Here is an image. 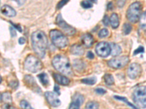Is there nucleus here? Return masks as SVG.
<instances>
[{
	"instance_id": "nucleus-12",
	"label": "nucleus",
	"mask_w": 146,
	"mask_h": 109,
	"mask_svg": "<svg viewBox=\"0 0 146 109\" xmlns=\"http://www.w3.org/2000/svg\"><path fill=\"white\" fill-rule=\"evenodd\" d=\"M1 12L4 15L7 17H15L16 15V12L14 10L13 8H12L11 7H10L9 5H4L1 7Z\"/></svg>"
},
{
	"instance_id": "nucleus-20",
	"label": "nucleus",
	"mask_w": 146,
	"mask_h": 109,
	"mask_svg": "<svg viewBox=\"0 0 146 109\" xmlns=\"http://www.w3.org/2000/svg\"><path fill=\"white\" fill-rule=\"evenodd\" d=\"M2 100L5 102H7V104H10L12 102V96L10 93H5L2 95Z\"/></svg>"
},
{
	"instance_id": "nucleus-1",
	"label": "nucleus",
	"mask_w": 146,
	"mask_h": 109,
	"mask_svg": "<svg viewBox=\"0 0 146 109\" xmlns=\"http://www.w3.org/2000/svg\"><path fill=\"white\" fill-rule=\"evenodd\" d=\"M32 45L37 56L43 58L48 46V39L45 33L41 31L34 32L32 35Z\"/></svg>"
},
{
	"instance_id": "nucleus-2",
	"label": "nucleus",
	"mask_w": 146,
	"mask_h": 109,
	"mask_svg": "<svg viewBox=\"0 0 146 109\" xmlns=\"http://www.w3.org/2000/svg\"><path fill=\"white\" fill-rule=\"evenodd\" d=\"M53 66L58 71L65 75L72 74V68L69 59L63 54H58L53 59Z\"/></svg>"
},
{
	"instance_id": "nucleus-25",
	"label": "nucleus",
	"mask_w": 146,
	"mask_h": 109,
	"mask_svg": "<svg viewBox=\"0 0 146 109\" xmlns=\"http://www.w3.org/2000/svg\"><path fill=\"white\" fill-rule=\"evenodd\" d=\"M115 99L120 100L123 101V102H126V103H127V104L129 105V106H131V107L132 108H134V109H139V108H137L136 106H134V105H133L132 103H131V102H129V101H128V100L126 99V98H123V97H120V96H115Z\"/></svg>"
},
{
	"instance_id": "nucleus-8",
	"label": "nucleus",
	"mask_w": 146,
	"mask_h": 109,
	"mask_svg": "<svg viewBox=\"0 0 146 109\" xmlns=\"http://www.w3.org/2000/svg\"><path fill=\"white\" fill-rule=\"evenodd\" d=\"M96 53L99 56L106 58L111 53L110 45L109 43L105 42V41L100 42L96 47Z\"/></svg>"
},
{
	"instance_id": "nucleus-38",
	"label": "nucleus",
	"mask_w": 146,
	"mask_h": 109,
	"mask_svg": "<svg viewBox=\"0 0 146 109\" xmlns=\"http://www.w3.org/2000/svg\"><path fill=\"white\" fill-rule=\"evenodd\" d=\"M2 109H17V108H15L13 107V106H10V104H7V105H5V106L2 108Z\"/></svg>"
},
{
	"instance_id": "nucleus-36",
	"label": "nucleus",
	"mask_w": 146,
	"mask_h": 109,
	"mask_svg": "<svg viewBox=\"0 0 146 109\" xmlns=\"http://www.w3.org/2000/svg\"><path fill=\"white\" fill-rule=\"evenodd\" d=\"M10 35H11L12 37H14V36H16V31L14 28L13 27H10Z\"/></svg>"
},
{
	"instance_id": "nucleus-15",
	"label": "nucleus",
	"mask_w": 146,
	"mask_h": 109,
	"mask_svg": "<svg viewBox=\"0 0 146 109\" xmlns=\"http://www.w3.org/2000/svg\"><path fill=\"white\" fill-rule=\"evenodd\" d=\"M71 53L75 55H82L84 53V49L81 45H75L71 47Z\"/></svg>"
},
{
	"instance_id": "nucleus-17",
	"label": "nucleus",
	"mask_w": 146,
	"mask_h": 109,
	"mask_svg": "<svg viewBox=\"0 0 146 109\" xmlns=\"http://www.w3.org/2000/svg\"><path fill=\"white\" fill-rule=\"evenodd\" d=\"M110 48H111V53L110 54L113 56H118V54H120L121 53V48L117 44L115 43H111L110 44Z\"/></svg>"
},
{
	"instance_id": "nucleus-4",
	"label": "nucleus",
	"mask_w": 146,
	"mask_h": 109,
	"mask_svg": "<svg viewBox=\"0 0 146 109\" xmlns=\"http://www.w3.org/2000/svg\"><path fill=\"white\" fill-rule=\"evenodd\" d=\"M24 67L27 71L36 73L42 68V64L36 57L34 55H29L24 62Z\"/></svg>"
},
{
	"instance_id": "nucleus-44",
	"label": "nucleus",
	"mask_w": 146,
	"mask_h": 109,
	"mask_svg": "<svg viewBox=\"0 0 146 109\" xmlns=\"http://www.w3.org/2000/svg\"><path fill=\"white\" fill-rule=\"evenodd\" d=\"M2 82V76H0V83Z\"/></svg>"
},
{
	"instance_id": "nucleus-33",
	"label": "nucleus",
	"mask_w": 146,
	"mask_h": 109,
	"mask_svg": "<svg viewBox=\"0 0 146 109\" xmlns=\"http://www.w3.org/2000/svg\"><path fill=\"white\" fill-rule=\"evenodd\" d=\"M95 92L99 95H104L106 93V90L103 88H97V89H96Z\"/></svg>"
},
{
	"instance_id": "nucleus-30",
	"label": "nucleus",
	"mask_w": 146,
	"mask_h": 109,
	"mask_svg": "<svg viewBox=\"0 0 146 109\" xmlns=\"http://www.w3.org/2000/svg\"><path fill=\"white\" fill-rule=\"evenodd\" d=\"M80 105L78 102L72 101V102L70 104L69 109H80Z\"/></svg>"
},
{
	"instance_id": "nucleus-5",
	"label": "nucleus",
	"mask_w": 146,
	"mask_h": 109,
	"mask_svg": "<svg viewBox=\"0 0 146 109\" xmlns=\"http://www.w3.org/2000/svg\"><path fill=\"white\" fill-rule=\"evenodd\" d=\"M141 13V5L139 2H134L127 10V18L131 23H135L139 20Z\"/></svg>"
},
{
	"instance_id": "nucleus-18",
	"label": "nucleus",
	"mask_w": 146,
	"mask_h": 109,
	"mask_svg": "<svg viewBox=\"0 0 146 109\" xmlns=\"http://www.w3.org/2000/svg\"><path fill=\"white\" fill-rule=\"evenodd\" d=\"M38 78L40 81H41V83L43 84L44 86H47L48 84H49V79H48V75L45 74V73H42V74H40L38 75Z\"/></svg>"
},
{
	"instance_id": "nucleus-7",
	"label": "nucleus",
	"mask_w": 146,
	"mask_h": 109,
	"mask_svg": "<svg viewBox=\"0 0 146 109\" xmlns=\"http://www.w3.org/2000/svg\"><path fill=\"white\" fill-rule=\"evenodd\" d=\"M129 62V57L121 56L116 57V58H114L113 59L110 60L109 61H108V64L111 68L119 69V68H122L124 66H126Z\"/></svg>"
},
{
	"instance_id": "nucleus-40",
	"label": "nucleus",
	"mask_w": 146,
	"mask_h": 109,
	"mask_svg": "<svg viewBox=\"0 0 146 109\" xmlns=\"http://www.w3.org/2000/svg\"><path fill=\"white\" fill-rule=\"evenodd\" d=\"M19 43L21 44V45L24 44V43H25V39H24L23 37H21V38L19 39Z\"/></svg>"
},
{
	"instance_id": "nucleus-31",
	"label": "nucleus",
	"mask_w": 146,
	"mask_h": 109,
	"mask_svg": "<svg viewBox=\"0 0 146 109\" xmlns=\"http://www.w3.org/2000/svg\"><path fill=\"white\" fill-rule=\"evenodd\" d=\"M69 1H70V0H61V1L58 3V5H57L56 8L58 9V10L61 9L62 7H63L66 4H67V2H68Z\"/></svg>"
},
{
	"instance_id": "nucleus-42",
	"label": "nucleus",
	"mask_w": 146,
	"mask_h": 109,
	"mask_svg": "<svg viewBox=\"0 0 146 109\" xmlns=\"http://www.w3.org/2000/svg\"><path fill=\"white\" fill-rule=\"evenodd\" d=\"M54 88H55V91L56 90L57 92H58V94H59V91H58V89H59V88H58V87L56 85V86H55Z\"/></svg>"
},
{
	"instance_id": "nucleus-3",
	"label": "nucleus",
	"mask_w": 146,
	"mask_h": 109,
	"mask_svg": "<svg viewBox=\"0 0 146 109\" xmlns=\"http://www.w3.org/2000/svg\"><path fill=\"white\" fill-rule=\"evenodd\" d=\"M50 37L53 45L57 47L64 48L68 45V39L66 36L58 30L50 31Z\"/></svg>"
},
{
	"instance_id": "nucleus-43",
	"label": "nucleus",
	"mask_w": 146,
	"mask_h": 109,
	"mask_svg": "<svg viewBox=\"0 0 146 109\" xmlns=\"http://www.w3.org/2000/svg\"><path fill=\"white\" fill-rule=\"evenodd\" d=\"M88 1L91 2H94V3H95V2H97V0H88Z\"/></svg>"
},
{
	"instance_id": "nucleus-11",
	"label": "nucleus",
	"mask_w": 146,
	"mask_h": 109,
	"mask_svg": "<svg viewBox=\"0 0 146 109\" xmlns=\"http://www.w3.org/2000/svg\"><path fill=\"white\" fill-rule=\"evenodd\" d=\"M45 97L50 105H51L53 107H57L61 105V101L58 99L56 93H52V92H46L45 93Z\"/></svg>"
},
{
	"instance_id": "nucleus-29",
	"label": "nucleus",
	"mask_w": 146,
	"mask_h": 109,
	"mask_svg": "<svg viewBox=\"0 0 146 109\" xmlns=\"http://www.w3.org/2000/svg\"><path fill=\"white\" fill-rule=\"evenodd\" d=\"M81 6L85 9H89L93 7V5L89 1H83L81 2Z\"/></svg>"
},
{
	"instance_id": "nucleus-37",
	"label": "nucleus",
	"mask_w": 146,
	"mask_h": 109,
	"mask_svg": "<svg viewBox=\"0 0 146 109\" xmlns=\"http://www.w3.org/2000/svg\"><path fill=\"white\" fill-rule=\"evenodd\" d=\"M13 1L16 2V3L18 4V5H23L25 4V2L27 0H13Z\"/></svg>"
},
{
	"instance_id": "nucleus-16",
	"label": "nucleus",
	"mask_w": 146,
	"mask_h": 109,
	"mask_svg": "<svg viewBox=\"0 0 146 109\" xmlns=\"http://www.w3.org/2000/svg\"><path fill=\"white\" fill-rule=\"evenodd\" d=\"M110 23L111 24L112 28H117L119 26V18L116 13L112 14L111 17L110 18Z\"/></svg>"
},
{
	"instance_id": "nucleus-41",
	"label": "nucleus",
	"mask_w": 146,
	"mask_h": 109,
	"mask_svg": "<svg viewBox=\"0 0 146 109\" xmlns=\"http://www.w3.org/2000/svg\"><path fill=\"white\" fill-rule=\"evenodd\" d=\"M108 7L109 10H112V8H113V6H112V3L110 2V3H109V5H108Z\"/></svg>"
},
{
	"instance_id": "nucleus-19",
	"label": "nucleus",
	"mask_w": 146,
	"mask_h": 109,
	"mask_svg": "<svg viewBox=\"0 0 146 109\" xmlns=\"http://www.w3.org/2000/svg\"><path fill=\"white\" fill-rule=\"evenodd\" d=\"M139 23L142 29L146 31V12H143L139 17Z\"/></svg>"
},
{
	"instance_id": "nucleus-27",
	"label": "nucleus",
	"mask_w": 146,
	"mask_h": 109,
	"mask_svg": "<svg viewBox=\"0 0 146 109\" xmlns=\"http://www.w3.org/2000/svg\"><path fill=\"white\" fill-rule=\"evenodd\" d=\"M73 101L78 102L79 104L81 105L83 102V101H84V98H83V96L81 95H75L73 97Z\"/></svg>"
},
{
	"instance_id": "nucleus-6",
	"label": "nucleus",
	"mask_w": 146,
	"mask_h": 109,
	"mask_svg": "<svg viewBox=\"0 0 146 109\" xmlns=\"http://www.w3.org/2000/svg\"><path fill=\"white\" fill-rule=\"evenodd\" d=\"M133 98L137 106L140 108H146V86L137 88L133 93Z\"/></svg>"
},
{
	"instance_id": "nucleus-22",
	"label": "nucleus",
	"mask_w": 146,
	"mask_h": 109,
	"mask_svg": "<svg viewBox=\"0 0 146 109\" xmlns=\"http://www.w3.org/2000/svg\"><path fill=\"white\" fill-rule=\"evenodd\" d=\"M99 103L95 101H91L88 102L86 106V109H98Z\"/></svg>"
},
{
	"instance_id": "nucleus-14",
	"label": "nucleus",
	"mask_w": 146,
	"mask_h": 109,
	"mask_svg": "<svg viewBox=\"0 0 146 109\" xmlns=\"http://www.w3.org/2000/svg\"><path fill=\"white\" fill-rule=\"evenodd\" d=\"M82 41L86 47H90L94 44V38L90 33H86L82 37Z\"/></svg>"
},
{
	"instance_id": "nucleus-32",
	"label": "nucleus",
	"mask_w": 146,
	"mask_h": 109,
	"mask_svg": "<svg viewBox=\"0 0 146 109\" xmlns=\"http://www.w3.org/2000/svg\"><path fill=\"white\" fill-rule=\"evenodd\" d=\"M125 3H126V0H117V5L119 8L123 7Z\"/></svg>"
},
{
	"instance_id": "nucleus-35",
	"label": "nucleus",
	"mask_w": 146,
	"mask_h": 109,
	"mask_svg": "<svg viewBox=\"0 0 146 109\" xmlns=\"http://www.w3.org/2000/svg\"><path fill=\"white\" fill-rule=\"evenodd\" d=\"M144 53V48L143 47H139L138 49H137L135 52H134V54L136 55L137 54H139V53Z\"/></svg>"
},
{
	"instance_id": "nucleus-34",
	"label": "nucleus",
	"mask_w": 146,
	"mask_h": 109,
	"mask_svg": "<svg viewBox=\"0 0 146 109\" xmlns=\"http://www.w3.org/2000/svg\"><path fill=\"white\" fill-rule=\"evenodd\" d=\"M103 23H104V25L105 26H109V23H110V19L108 18V15H105L104 17V19H103Z\"/></svg>"
},
{
	"instance_id": "nucleus-13",
	"label": "nucleus",
	"mask_w": 146,
	"mask_h": 109,
	"mask_svg": "<svg viewBox=\"0 0 146 109\" xmlns=\"http://www.w3.org/2000/svg\"><path fill=\"white\" fill-rule=\"evenodd\" d=\"M54 79L58 84H62V85H68L70 84V79L66 76H63L62 74H53Z\"/></svg>"
},
{
	"instance_id": "nucleus-9",
	"label": "nucleus",
	"mask_w": 146,
	"mask_h": 109,
	"mask_svg": "<svg viewBox=\"0 0 146 109\" xmlns=\"http://www.w3.org/2000/svg\"><path fill=\"white\" fill-rule=\"evenodd\" d=\"M56 24L62 28V30L64 32V33H65L66 34L69 35V36H72V35L75 34L76 31L73 27L70 26V25H68L66 22L64 20V19L62 18V15H58L56 18Z\"/></svg>"
},
{
	"instance_id": "nucleus-24",
	"label": "nucleus",
	"mask_w": 146,
	"mask_h": 109,
	"mask_svg": "<svg viewBox=\"0 0 146 109\" xmlns=\"http://www.w3.org/2000/svg\"><path fill=\"white\" fill-rule=\"evenodd\" d=\"M131 29H132V27H131V26L130 25V24H129V23H125L124 25H123V32L124 34L127 35L129 34V33H130V32H131Z\"/></svg>"
},
{
	"instance_id": "nucleus-26",
	"label": "nucleus",
	"mask_w": 146,
	"mask_h": 109,
	"mask_svg": "<svg viewBox=\"0 0 146 109\" xmlns=\"http://www.w3.org/2000/svg\"><path fill=\"white\" fill-rule=\"evenodd\" d=\"M20 106L22 109H34L27 100H22L20 102Z\"/></svg>"
},
{
	"instance_id": "nucleus-10",
	"label": "nucleus",
	"mask_w": 146,
	"mask_h": 109,
	"mask_svg": "<svg viewBox=\"0 0 146 109\" xmlns=\"http://www.w3.org/2000/svg\"><path fill=\"white\" fill-rule=\"evenodd\" d=\"M142 72V68L140 65L138 64V63H131L129 66V68H128L127 74L129 77L132 79H135L136 78L139 77V75L141 74Z\"/></svg>"
},
{
	"instance_id": "nucleus-28",
	"label": "nucleus",
	"mask_w": 146,
	"mask_h": 109,
	"mask_svg": "<svg viewBox=\"0 0 146 109\" xmlns=\"http://www.w3.org/2000/svg\"><path fill=\"white\" fill-rule=\"evenodd\" d=\"M109 34V32H108V30L106 29V28H103L99 32V36H100V38H105L106 36H108Z\"/></svg>"
},
{
	"instance_id": "nucleus-21",
	"label": "nucleus",
	"mask_w": 146,
	"mask_h": 109,
	"mask_svg": "<svg viewBox=\"0 0 146 109\" xmlns=\"http://www.w3.org/2000/svg\"><path fill=\"white\" fill-rule=\"evenodd\" d=\"M81 81L83 83L86 84H88V85H93L96 83V79L95 77H88L86 78V79H83L81 80Z\"/></svg>"
},
{
	"instance_id": "nucleus-23",
	"label": "nucleus",
	"mask_w": 146,
	"mask_h": 109,
	"mask_svg": "<svg viewBox=\"0 0 146 109\" xmlns=\"http://www.w3.org/2000/svg\"><path fill=\"white\" fill-rule=\"evenodd\" d=\"M105 81L108 85H112L114 84V78L111 74H106L104 76Z\"/></svg>"
},
{
	"instance_id": "nucleus-39",
	"label": "nucleus",
	"mask_w": 146,
	"mask_h": 109,
	"mask_svg": "<svg viewBox=\"0 0 146 109\" xmlns=\"http://www.w3.org/2000/svg\"><path fill=\"white\" fill-rule=\"evenodd\" d=\"M87 57H88L89 59H94V54L91 52H88V54H87Z\"/></svg>"
}]
</instances>
